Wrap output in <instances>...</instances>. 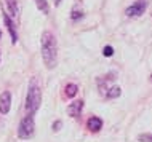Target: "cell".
Wrapping results in <instances>:
<instances>
[{"label": "cell", "mask_w": 152, "mask_h": 142, "mask_svg": "<svg viewBox=\"0 0 152 142\" xmlns=\"http://www.w3.org/2000/svg\"><path fill=\"white\" fill-rule=\"evenodd\" d=\"M141 142H152V137H151V134H139V137H138Z\"/></svg>", "instance_id": "13"}, {"label": "cell", "mask_w": 152, "mask_h": 142, "mask_svg": "<svg viewBox=\"0 0 152 142\" xmlns=\"http://www.w3.org/2000/svg\"><path fill=\"white\" fill-rule=\"evenodd\" d=\"M53 3H55V5H56V7H58V5H59V3H61V0H53Z\"/></svg>", "instance_id": "17"}, {"label": "cell", "mask_w": 152, "mask_h": 142, "mask_svg": "<svg viewBox=\"0 0 152 142\" xmlns=\"http://www.w3.org/2000/svg\"><path fill=\"white\" fill-rule=\"evenodd\" d=\"M35 5H37V8H39L43 14L48 13V3H47V0H35Z\"/></svg>", "instance_id": "12"}, {"label": "cell", "mask_w": 152, "mask_h": 142, "mask_svg": "<svg viewBox=\"0 0 152 142\" xmlns=\"http://www.w3.org/2000/svg\"><path fill=\"white\" fill-rule=\"evenodd\" d=\"M109 97V99H115V97L120 96V88L118 86H110L109 90H107V94H106Z\"/></svg>", "instance_id": "10"}, {"label": "cell", "mask_w": 152, "mask_h": 142, "mask_svg": "<svg viewBox=\"0 0 152 142\" xmlns=\"http://www.w3.org/2000/svg\"><path fill=\"white\" fill-rule=\"evenodd\" d=\"M82 16H83V14H82L80 11H75V10H74V13H72V19H74V21H75V19H80Z\"/></svg>", "instance_id": "15"}, {"label": "cell", "mask_w": 152, "mask_h": 142, "mask_svg": "<svg viewBox=\"0 0 152 142\" xmlns=\"http://www.w3.org/2000/svg\"><path fill=\"white\" fill-rule=\"evenodd\" d=\"M82 109H83V101H75L67 107V115L71 117H79L82 113Z\"/></svg>", "instance_id": "6"}, {"label": "cell", "mask_w": 152, "mask_h": 142, "mask_svg": "<svg viewBox=\"0 0 152 142\" xmlns=\"http://www.w3.org/2000/svg\"><path fill=\"white\" fill-rule=\"evenodd\" d=\"M87 126H88L90 131L96 133V131H99V129H101L102 121H101V118H98V117H91V118H88V121H87Z\"/></svg>", "instance_id": "7"}, {"label": "cell", "mask_w": 152, "mask_h": 142, "mask_svg": "<svg viewBox=\"0 0 152 142\" xmlns=\"http://www.w3.org/2000/svg\"><path fill=\"white\" fill-rule=\"evenodd\" d=\"M0 37H2V32H0Z\"/></svg>", "instance_id": "18"}, {"label": "cell", "mask_w": 152, "mask_h": 142, "mask_svg": "<svg viewBox=\"0 0 152 142\" xmlns=\"http://www.w3.org/2000/svg\"><path fill=\"white\" fill-rule=\"evenodd\" d=\"M144 10H146V3H144V0H139V2L136 3H133L131 7L126 8V16H130V18H134V16H141L142 13H144Z\"/></svg>", "instance_id": "4"}, {"label": "cell", "mask_w": 152, "mask_h": 142, "mask_svg": "<svg viewBox=\"0 0 152 142\" xmlns=\"http://www.w3.org/2000/svg\"><path fill=\"white\" fill-rule=\"evenodd\" d=\"M64 93H66V96H67V97H74L77 93H79V86L74 85V83H69V85H66Z\"/></svg>", "instance_id": "9"}, {"label": "cell", "mask_w": 152, "mask_h": 142, "mask_svg": "<svg viewBox=\"0 0 152 142\" xmlns=\"http://www.w3.org/2000/svg\"><path fill=\"white\" fill-rule=\"evenodd\" d=\"M5 5L10 11V14L13 18H18L19 14V5H18V0H5Z\"/></svg>", "instance_id": "8"}, {"label": "cell", "mask_w": 152, "mask_h": 142, "mask_svg": "<svg viewBox=\"0 0 152 142\" xmlns=\"http://www.w3.org/2000/svg\"><path fill=\"white\" fill-rule=\"evenodd\" d=\"M11 107V93L10 91H3L0 94V113H8Z\"/></svg>", "instance_id": "5"}, {"label": "cell", "mask_w": 152, "mask_h": 142, "mask_svg": "<svg viewBox=\"0 0 152 142\" xmlns=\"http://www.w3.org/2000/svg\"><path fill=\"white\" fill-rule=\"evenodd\" d=\"M40 102H42V90H40L39 80L35 77H32L29 82V90H27V97H26V110L29 115H34V113L39 110Z\"/></svg>", "instance_id": "2"}, {"label": "cell", "mask_w": 152, "mask_h": 142, "mask_svg": "<svg viewBox=\"0 0 152 142\" xmlns=\"http://www.w3.org/2000/svg\"><path fill=\"white\" fill-rule=\"evenodd\" d=\"M3 19H5V24H7L8 30H10V34H11V38H13V42H16V32H15V27H13V24H11L10 18H8V16L5 14V16H3Z\"/></svg>", "instance_id": "11"}, {"label": "cell", "mask_w": 152, "mask_h": 142, "mask_svg": "<svg viewBox=\"0 0 152 142\" xmlns=\"http://www.w3.org/2000/svg\"><path fill=\"white\" fill-rule=\"evenodd\" d=\"M42 58L48 69H55L58 64V46H56V38L51 32H43L42 34Z\"/></svg>", "instance_id": "1"}, {"label": "cell", "mask_w": 152, "mask_h": 142, "mask_svg": "<svg viewBox=\"0 0 152 142\" xmlns=\"http://www.w3.org/2000/svg\"><path fill=\"white\" fill-rule=\"evenodd\" d=\"M35 133V125H34V115H29L24 117L19 123V128H18V136L21 139H31Z\"/></svg>", "instance_id": "3"}, {"label": "cell", "mask_w": 152, "mask_h": 142, "mask_svg": "<svg viewBox=\"0 0 152 142\" xmlns=\"http://www.w3.org/2000/svg\"><path fill=\"white\" fill-rule=\"evenodd\" d=\"M102 54H104V56H107V58H109V56H112V54H114L112 46H104V51H102Z\"/></svg>", "instance_id": "14"}, {"label": "cell", "mask_w": 152, "mask_h": 142, "mask_svg": "<svg viewBox=\"0 0 152 142\" xmlns=\"http://www.w3.org/2000/svg\"><path fill=\"white\" fill-rule=\"evenodd\" d=\"M61 125H63L61 121H55V125H53V131H59V129H61Z\"/></svg>", "instance_id": "16"}]
</instances>
